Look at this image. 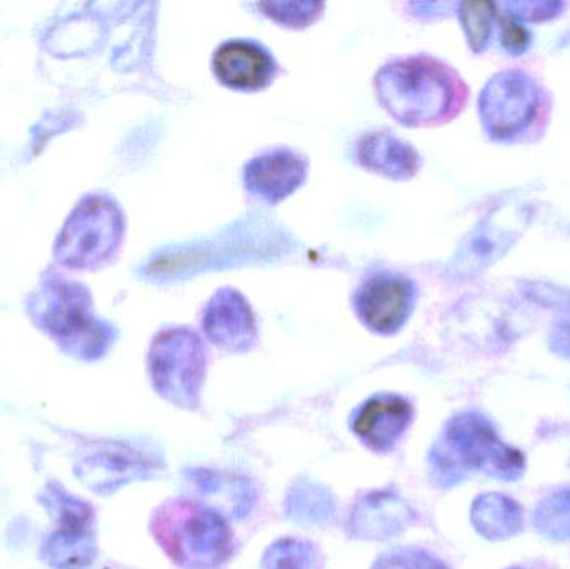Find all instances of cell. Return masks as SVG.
Wrapping results in <instances>:
<instances>
[{
    "label": "cell",
    "instance_id": "6",
    "mask_svg": "<svg viewBox=\"0 0 570 569\" xmlns=\"http://www.w3.org/2000/svg\"><path fill=\"white\" fill-rule=\"evenodd\" d=\"M409 420L411 406L401 398H374L358 413L355 433L374 450H389L404 433Z\"/></svg>",
    "mask_w": 570,
    "mask_h": 569
},
{
    "label": "cell",
    "instance_id": "4",
    "mask_svg": "<svg viewBox=\"0 0 570 569\" xmlns=\"http://www.w3.org/2000/svg\"><path fill=\"white\" fill-rule=\"evenodd\" d=\"M411 286L399 277L382 276L368 281L357 296L362 320L379 333H394L411 307Z\"/></svg>",
    "mask_w": 570,
    "mask_h": 569
},
{
    "label": "cell",
    "instance_id": "1",
    "mask_svg": "<svg viewBox=\"0 0 570 569\" xmlns=\"http://www.w3.org/2000/svg\"><path fill=\"white\" fill-rule=\"evenodd\" d=\"M29 313L66 350L96 356L107 346L109 333L94 316L92 300L82 284L47 271L30 294Z\"/></svg>",
    "mask_w": 570,
    "mask_h": 569
},
{
    "label": "cell",
    "instance_id": "2",
    "mask_svg": "<svg viewBox=\"0 0 570 569\" xmlns=\"http://www.w3.org/2000/svg\"><path fill=\"white\" fill-rule=\"evenodd\" d=\"M122 236V216L112 200L87 196L63 224L56 243V259L72 269H92L116 251Z\"/></svg>",
    "mask_w": 570,
    "mask_h": 569
},
{
    "label": "cell",
    "instance_id": "9",
    "mask_svg": "<svg viewBox=\"0 0 570 569\" xmlns=\"http://www.w3.org/2000/svg\"><path fill=\"white\" fill-rule=\"evenodd\" d=\"M504 39L508 40V43H511V46L521 47L524 46L528 36H525L524 30H522L518 23L509 20L504 26Z\"/></svg>",
    "mask_w": 570,
    "mask_h": 569
},
{
    "label": "cell",
    "instance_id": "5",
    "mask_svg": "<svg viewBox=\"0 0 570 569\" xmlns=\"http://www.w3.org/2000/svg\"><path fill=\"white\" fill-rule=\"evenodd\" d=\"M273 59L250 42L224 43L214 56L217 79L233 89H261L273 76Z\"/></svg>",
    "mask_w": 570,
    "mask_h": 569
},
{
    "label": "cell",
    "instance_id": "8",
    "mask_svg": "<svg viewBox=\"0 0 570 569\" xmlns=\"http://www.w3.org/2000/svg\"><path fill=\"white\" fill-rule=\"evenodd\" d=\"M494 7L491 3H468L464 7V23L468 29L469 37L472 42H482L488 36L489 19H491V10Z\"/></svg>",
    "mask_w": 570,
    "mask_h": 569
},
{
    "label": "cell",
    "instance_id": "7",
    "mask_svg": "<svg viewBox=\"0 0 570 569\" xmlns=\"http://www.w3.org/2000/svg\"><path fill=\"white\" fill-rule=\"evenodd\" d=\"M304 169L297 157L277 153L254 160L247 169V184L261 196L277 200L301 184Z\"/></svg>",
    "mask_w": 570,
    "mask_h": 569
},
{
    "label": "cell",
    "instance_id": "3",
    "mask_svg": "<svg viewBox=\"0 0 570 569\" xmlns=\"http://www.w3.org/2000/svg\"><path fill=\"white\" fill-rule=\"evenodd\" d=\"M381 94L387 109L401 119L425 120L438 116L448 96L439 70L422 62L395 63L381 77Z\"/></svg>",
    "mask_w": 570,
    "mask_h": 569
}]
</instances>
